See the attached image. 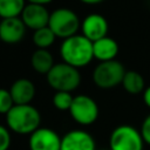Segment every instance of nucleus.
<instances>
[{
    "mask_svg": "<svg viewBox=\"0 0 150 150\" xmlns=\"http://www.w3.org/2000/svg\"><path fill=\"white\" fill-rule=\"evenodd\" d=\"M60 55L64 63L77 69L86 67L94 59L93 42L82 34L73 35L62 41L60 46Z\"/></svg>",
    "mask_w": 150,
    "mask_h": 150,
    "instance_id": "nucleus-1",
    "label": "nucleus"
},
{
    "mask_svg": "<svg viewBox=\"0 0 150 150\" xmlns=\"http://www.w3.org/2000/svg\"><path fill=\"white\" fill-rule=\"evenodd\" d=\"M6 124L18 135H30L40 128L41 115L32 104H14L6 114Z\"/></svg>",
    "mask_w": 150,
    "mask_h": 150,
    "instance_id": "nucleus-2",
    "label": "nucleus"
},
{
    "mask_svg": "<svg viewBox=\"0 0 150 150\" xmlns=\"http://www.w3.org/2000/svg\"><path fill=\"white\" fill-rule=\"evenodd\" d=\"M47 83L55 91H74L81 83L80 70L68 63H55L46 75Z\"/></svg>",
    "mask_w": 150,
    "mask_h": 150,
    "instance_id": "nucleus-3",
    "label": "nucleus"
},
{
    "mask_svg": "<svg viewBox=\"0 0 150 150\" xmlns=\"http://www.w3.org/2000/svg\"><path fill=\"white\" fill-rule=\"evenodd\" d=\"M48 27L53 30L56 38L64 40L77 34L81 28V21L74 11L62 7L50 13Z\"/></svg>",
    "mask_w": 150,
    "mask_h": 150,
    "instance_id": "nucleus-4",
    "label": "nucleus"
},
{
    "mask_svg": "<svg viewBox=\"0 0 150 150\" xmlns=\"http://www.w3.org/2000/svg\"><path fill=\"white\" fill-rule=\"evenodd\" d=\"M125 71L124 66L116 59L100 62L93 70V82L101 89H111L122 83Z\"/></svg>",
    "mask_w": 150,
    "mask_h": 150,
    "instance_id": "nucleus-5",
    "label": "nucleus"
},
{
    "mask_svg": "<svg viewBox=\"0 0 150 150\" xmlns=\"http://www.w3.org/2000/svg\"><path fill=\"white\" fill-rule=\"evenodd\" d=\"M144 141L141 131L129 124L116 127L109 137L110 150H143Z\"/></svg>",
    "mask_w": 150,
    "mask_h": 150,
    "instance_id": "nucleus-6",
    "label": "nucleus"
},
{
    "mask_svg": "<svg viewBox=\"0 0 150 150\" xmlns=\"http://www.w3.org/2000/svg\"><path fill=\"white\" fill-rule=\"evenodd\" d=\"M69 114L76 123L81 125H90L98 117V105L93 97L81 94L74 96Z\"/></svg>",
    "mask_w": 150,
    "mask_h": 150,
    "instance_id": "nucleus-7",
    "label": "nucleus"
},
{
    "mask_svg": "<svg viewBox=\"0 0 150 150\" xmlns=\"http://www.w3.org/2000/svg\"><path fill=\"white\" fill-rule=\"evenodd\" d=\"M28 146L29 150H61V137L55 130L40 127L29 135Z\"/></svg>",
    "mask_w": 150,
    "mask_h": 150,
    "instance_id": "nucleus-8",
    "label": "nucleus"
},
{
    "mask_svg": "<svg viewBox=\"0 0 150 150\" xmlns=\"http://www.w3.org/2000/svg\"><path fill=\"white\" fill-rule=\"evenodd\" d=\"M108 30H109V25L107 19L97 13L88 14L81 22L82 35L86 36L91 42H95L107 36Z\"/></svg>",
    "mask_w": 150,
    "mask_h": 150,
    "instance_id": "nucleus-9",
    "label": "nucleus"
},
{
    "mask_svg": "<svg viewBox=\"0 0 150 150\" xmlns=\"http://www.w3.org/2000/svg\"><path fill=\"white\" fill-rule=\"evenodd\" d=\"M93 136L80 129L70 130L61 137V150H96Z\"/></svg>",
    "mask_w": 150,
    "mask_h": 150,
    "instance_id": "nucleus-10",
    "label": "nucleus"
},
{
    "mask_svg": "<svg viewBox=\"0 0 150 150\" xmlns=\"http://www.w3.org/2000/svg\"><path fill=\"white\" fill-rule=\"evenodd\" d=\"M49 15L50 13L47 11L46 6L35 5V4H26L20 18L27 28L36 30V29L48 26Z\"/></svg>",
    "mask_w": 150,
    "mask_h": 150,
    "instance_id": "nucleus-11",
    "label": "nucleus"
},
{
    "mask_svg": "<svg viewBox=\"0 0 150 150\" xmlns=\"http://www.w3.org/2000/svg\"><path fill=\"white\" fill-rule=\"evenodd\" d=\"M26 26L21 18H8L1 19L0 21V39L2 42L7 45H15L19 43L25 34H26Z\"/></svg>",
    "mask_w": 150,
    "mask_h": 150,
    "instance_id": "nucleus-12",
    "label": "nucleus"
},
{
    "mask_svg": "<svg viewBox=\"0 0 150 150\" xmlns=\"http://www.w3.org/2000/svg\"><path fill=\"white\" fill-rule=\"evenodd\" d=\"M8 90L14 104H30L36 93L35 84L25 77L15 80Z\"/></svg>",
    "mask_w": 150,
    "mask_h": 150,
    "instance_id": "nucleus-13",
    "label": "nucleus"
},
{
    "mask_svg": "<svg viewBox=\"0 0 150 150\" xmlns=\"http://www.w3.org/2000/svg\"><path fill=\"white\" fill-rule=\"evenodd\" d=\"M93 54L94 59H97L100 62L115 60L118 54V43L116 40L107 35L93 42Z\"/></svg>",
    "mask_w": 150,
    "mask_h": 150,
    "instance_id": "nucleus-14",
    "label": "nucleus"
},
{
    "mask_svg": "<svg viewBox=\"0 0 150 150\" xmlns=\"http://www.w3.org/2000/svg\"><path fill=\"white\" fill-rule=\"evenodd\" d=\"M30 64H32V68L36 73L47 75L49 70L54 67L55 62H54V57L52 53L48 49L36 48V50L33 52L30 56Z\"/></svg>",
    "mask_w": 150,
    "mask_h": 150,
    "instance_id": "nucleus-15",
    "label": "nucleus"
},
{
    "mask_svg": "<svg viewBox=\"0 0 150 150\" xmlns=\"http://www.w3.org/2000/svg\"><path fill=\"white\" fill-rule=\"evenodd\" d=\"M121 84H122L123 89L127 93L132 94V95L143 93L144 89H145L144 79L136 70H127L124 76H123V80H122Z\"/></svg>",
    "mask_w": 150,
    "mask_h": 150,
    "instance_id": "nucleus-16",
    "label": "nucleus"
},
{
    "mask_svg": "<svg viewBox=\"0 0 150 150\" xmlns=\"http://www.w3.org/2000/svg\"><path fill=\"white\" fill-rule=\"evenodd\" d=\"M26 6V0H0V18H19Z\"/></svg>",
    "mask_w": 150,
    "mask_h": 150,
    "instance_id": "nucleus-17",
    "label": "nucleus"
},
{
    "mask_svg": "<svg viewBox=\"0 0 150 150\" xmlns=\"http://www.w3.org/2000/svg\"><path fill=\"white\" fill-rule=\"evenodd\" d=\"M55 34L48 26L36 29L33 33V43L40 49H48L55 42Z\"/></svg>",
    "mask_w": 150,
    "mask_h": 150,
    "instance_id": "nucleus-18",
    "label": "nucleus"
},
{
    "mask_svg": "<svg viewBox=\"0 0 150 150\" xmlns=\"http://www.w3.org/2000/svg\"><path fill=\"white\" fill-rule=\"evenodd\" d=\"M74 96L69 91H55L53 96V104L60 111H69Z\"/></svg>",
    "mask_w": 150,
    "mask_h": 150,
    "instance_id": "nucleus-19",
    "label": "nucleus"
},
{
    "mask_svg": "<svg viewBox=\"0 0 150 150\" xmlns=\"http://www.w3.org/2000/svg\"><path fill=\"white\" fill-rule=\"evenodd\" d=\"M13 107H14V102L9 90L0 88V114L6 115Z\"/></svg>",
    "mask_w": 150,
    "mask_h": 150,
    "instance_id": "nucleus-20",
    "label": "nucleus"
},
{
    "mask_svg": "<svg viewBox=\"0 0 150 150\" xmlns=\"http://www.w3.org/2000/svg\"><path fill=\"white\" fill-rule=\"evenodd\" d=\"M11 143H12V138L8 128L0 124V150H8Z\"/></svg>",
    "mask_w": 150,
    "mask_h": 150,
    "instance_id": "nucleus-21",
    "label": "nucleus"
},
{
    "mask_svg": "<svg viewBox=\"0 0 150 150\" xmlns=\"http://www.w3.org/2000/svg\"><path fill=\"white\" fill-rule=\"evenodd\" d=\"M141 135L143 137L144 143L150 145V114L144 118L142 125H141Z\"/></svg>",
    "mask_w": 150,
    "mask_h": 150,
    "instance_id": "nucleus-22",
    "label": "nucleus"
},
{
    "mask_svg": "<svg viewBox=\"0 0 150 150\" xmlns=\"http://www.w3.org/2000/svg\"><path fill=\"white\" fill-rule=\"evenodd\" d=\"M143 101L148 108H150V86L146 87L143 91Z\"/></svg>",
    "mask_w": 150,
    "mask_h": 150,
    "instance_id": "nucleus-23",
    "label": "nucleus"
},
{
    "mask_svg": "<svg viewBox=\"0 0 150 150\" xmlns=\"http://www.w3.org/2000/svg\"><path fill=\"white\" fill-rule=\"evenodd\" d=\"M53 0H28V4H35V5H42L46 6L47 4L52 2Z\"/></svg>",
    "mask_w": 150,
    "mask_h": 150,
    "instance_id": "nucleus-24",
    "label": "nucleus"
},
{
    "mask_svg": "<svg viewBox=\"0 0 150 150\" xmlns=\"http://www.w3.org/2000/svg\"><path fill=\"white\" fill-rule=\"evenodd\" d=\"M80 1L86 4V5H96V4H100V2H102L104 0H80Z\"/></svg>",
    "mask_w": 150,
    "mask_h": 150,
    "instance_id": "nucleus-25",
    "label": "nucleus"
},
{
    "mask_svg": "<svg viewBox=\"0 0 150 150\" xmlns=\"http://www.w3.org/2000/svg\"><path fill=\"white\" fill-rule=\"evenodd\" d=\"M101 150H110V149H101Z\"/></svg>",
    "mask_w": 150,
    "mask_h": 150,
    "instance_id": "nucleus-26",
    "label": "nucleus"
},
{
    "mask_svg": "<svg viewBox=\"0 0 150 150\" xmlns=\"http://www.w3.org/2000/svg\"><path fill=\"white\" fill-rule=\"evenodd\" d=\"M0 41H1V39H0Z\"/></svg>",
    "mask_w": 150,
    "mask_h": 150,
    "instance_id": "nucleus-27",
    "label": "nucleus"
}]
</instances>
